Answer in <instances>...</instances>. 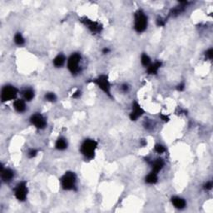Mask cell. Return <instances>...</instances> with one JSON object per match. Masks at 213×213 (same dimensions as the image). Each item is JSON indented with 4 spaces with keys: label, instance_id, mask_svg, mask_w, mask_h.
<instances>
[{
    "label": "cell",
    "instance_id": "obj_1",
    "mask_svg": "<svg viewBox=\"0 0 213 213\" xmlns=\"http://www.w3.org/2000/svg\"><path fill=\"white\" fill-rule=\"evenodd\" d=\"M98 147V142L94 140L87 139L83 141L81 146V152L87 158L92 159L94 157L95 150Z\"/></svg>",
    "mask_w": 213,
    "mask_h": 213
},
{
    "label": "cell",
    "instance_id": "obj_2",
    "mask_svg": "<svg viewBox=\"0 0 213 213\" xmlns=\"http://www.w3.org/2000/svg\"><path fill=\"white\" fill-rule=\"evenodd\" d=\"M148 26V18L142 10H137L135 13V25L134 29L137 33L144 32Z\"/></svg>",
    "mask_w": 213,
    "mask_h": 213
},
{
    "label": "cell",
    "instance_id": "obj_3",
    "mask_svg": "<svg viewBox=\"0 0 213 213\" xmlns=\"http://www.w3.org/2000/svg\"><path fill=\"white\" fill-rule=\"evenodd\" d=\"M76 175L74 172H66L63 177L61 178L62 187L64 190H72L75 187V183H76Z\"/></svg>",
    "mask_w": 213,
    "mask_h": 213
},
{
    "label": "cell",
    "instance_id": "obj_4",
    "mask_svg": "<svg viewBox=\"0 0 213 213\" xmlns=\"http://www.w3.org/2000/svg\"><path fill=\"white\" fill-rule=\"evenodd\" d=\"M17 94H18V89L15 87L11 86V85L4 86L2 89V93H1L2 102H5L13 100L17 97Z\"/></svg>",
    "mask_w": 213,
    "mask_h": 213
},
{
    "label": "cell",
    "instance_id": "obj_5",
    "mask_svg": "<svg viewBox=\"0 0 213 213\" xmlns=\"http://www.w3.org/2000/svg\"><path fill=\"white\" fill-rule=\"evenodd\" d=\"M80 60H81V56H80L79 53H77L71 55L70 58H68V69L72 74H76V73L79 72Z\"/></svg>",
    "mask_w": 213,
    "mask_h": 213
},
{
    "label": "cell",
    "instance_id": "obj_6",
    "mask_svg": "<svg viewBox=\"0 0 213 213\" xmlns=\"http://www.w3.org/2000/svg\"><path fill=\"white\" fill-rule=\"evenodd\" d=\"M94 83L98 85L99 88H101L102 90L105 93L108 94L109 97H112L111 96V92H110V83H109L108 78V76L106 75H101L97 78V79L94 80Z\"/></svg>",
    "mask_w": 213,
    "mask_h": 213
},
{
    "label": "cell",
    "instance_id": "obj_7",
    "mask_svg": "<svg viewBox=\"0 0 213 213\" xmlns=\"http://www.w3.org/2000/svg\"><path fill=\"white\" fill-rule=\"evenodd\" d=\"M28 194V188L26 185L25 181H22L20 183H18L17 187L15 189V196L18 199V201H25Z\"/></svg>",
    "mask_w": 213,
    "mask_h": 213
},
{
    "label": "cell",
    "instance_id": "obj_8",
    "mask_svg": "<svg viewBox=\"0 0 213 213\" xmlns=\"http://www.w3.org/2000/svg\"><path fill=\"white\" fill-rule=\"evenodd\" d=\"M30 121H31V123L38 129L44 128L46 126V124H47L45 118L40 113H36V114L32 116L31 118H30Z\"/></svg>",
    "mask_w": 213,
    "mask_h": 213
},
{
    "label": "cell",
    "instance_id": "obj_9",
    "mask_svg": "<svg viewBox=\"0 0 213 213\" xmlns=\"http://www.w3.org/2000/svg\"><path fill=\"white\" fill-rule=\"evenodd\" d=\"M81 21L87 26V28L90 29L93 33H99V32H101L102 29V26L98 23L93 22V21H92L90 19H88V18H83Z\"/></svg>",
    "mask_w": 213,
    "mask_h": 213
},
{
    "label": "cell",
    "instance_id": "obj_10",
    "mask_svg": "<svg viewBox=\"0 0 213 213\" xmlns=\"http://www.w3.org/2000/svg\"><path fill=\"white\" fill-rule=\"evenodd\" d=\"M144 113V111L142 110L141 106L138 104L137 102H134L132 105V112H131L130 118L132 121H136V120L141 117Z\"/></svg>",
    "mask_w": 213,
    "mask_h": 213
},
{
    "label": "cell",
    "instance_id": "obj_11",
    "mask_svg": "<svg viewBox=\"0 0 213 213\" xmlns=\"http://www.w3.org/2000/svg\"><path fill=\"white\" fill-rule=\"evenodd\" d=\"M14 176V172L11 169H4L3 166H1V177L4 181L7 182V181H10L13 179V177Z\"/></svg>",
    "mask_w": 213,
    "mask_h": 213
},
{
    "label": "cell",
    "instance_id": "obj_12",
    "mask_svg": "<svg viewBox=\"0 0 213 213\" xmlns=\"http://www.w3.org/2000/svg\"><path fill=\"white\" fill-rule=\"evenodd\" d=\"M163 166H164V162H163V159H157L156 161L152 163V172L157 174L161 170L163 169Z\"/></svg>",
    "mask_w": 213,
    "mask_h": 213
},
{
    "label": "cell",
    "instance_id": "obj_13",
    "mask_svg": "<svg viewBox=\"0 0 213 213\" xmlns=\"http://www.w3.org/2000/svg\"><path fill=\"white\" fill-rule=\"evenodd\" d=\"M172 202L173 204V206L177 208V209H183L185 206H186V202H185L184 199L180 198V197H172Z\"/></svg>",
    "mask_w": 213,
    "mask_h": 213
},
{
    "label": "cell",
    "instance_id": "obj_14",
    "mask_svg": "<svg viewBox=\"0 0 213 213\" xmlns=\"http://www.w3.org/2000/svg\"><path fill=\"white\" fill-rule=\"evenodd\" d=\"M14 107L15 110L18 112H23L26 109L25 102L22 99H18L14 102Z\"/></svg>",
    "mask_w": 213,
    "mask_h": 213
},
{
    "label": "cell",
    "instance_id": "obj_15",
    "mask_svg": "<svg viewBox=\"0 0 213 213\" xmlns=\"http://www.w3.org/2000/svg\"><path fill=\"white\" fill-rule=\"evenodd\" d=\"M161 66H162V62H156L154 63H152V64H150V65L148 66V72L149 74H156L157 72V71H158V69L161 68Z\"/></svg>",
    "mask_w": 213,
    "mask_h": 213
},
{
    "label": "cell",
    "instance_id": "obj_16",
    "mask_svg": "<svg viewBox=\"0 0 213 213\" xmlns=\"http://www.w3.org/2000/svg\"><path fill=\"white\" fill-rule=\"evenodd\" d=\"M64 62H65V57L62 54L58 55V56L54 58V60H53V64H54L55 67H57V68L62 67V66L64 64Z\"/></svg>",
    "mask_w": 213,
    "mask_h": 213
},
{
    "label": "cell",
    "instance_id": "obj_17",
    "mask_svg": "<svg viewBox=\"0 0 213 213\" xmlns=\"http://www.w3.org/2000/svg\"><path fill=\"white\" fill-rule=\"evenodd\" d=\"M157 181V174L152 172L150 174H148L146 177V182L148 184H155Z\"/></svg>",
    "mask_w": 213,
    "mask_h": 213
},
{
    "label": "cell",
    "instance_id": "obj_18",
    "mask_svg": "<svg viewBox=\"0 0 213 213\" xmlns=\"http://www.w3.org/2000/svg\"><path fill=\"white\" fill-rule=\"evenodd\" d=\"M68 147V143L64 138H58L56 142V148L58 150H64Z\"/></svg>",
    "mask_w": 213,
    "mask_h": 213
},
{
    "label": "cell",
    "instance_id": "obj_19",
    "mask_svg": "<svg viewBox=\"0 0 213 213\" xmlns=\"http://www.w3.org/2000/svg\"><path fill=\"white\" fill-rule=\"evenodd\" d=\"M23 98L26 101H31L34 98V92L32 89H26L23 92Z\"/></svg>",
    "mask_w": 213,
    "mask_h": 213
},
{
    "label": "cell",
    "instance_id": "obj_20",
    "mask_svg": "<svg viewBox=\"0 0 213 213\" xmlns=\"http://www.w3.org/2000/svg\"><path fill=\"white\" fill-rule=\"evenodd\" d=\"M14 42L17 45L21 46L23 44H24V42H25V41H24L23 37L22 36V34L20 33H16V35L14 36Z\"/></svg>",
    "mask_w": 213,
    "mask_h": 213
},
{
    "label": "cell",
    "instance_id": "obj_21",
    "mask_svg": "<svg viewBox=\"0 0 213 213\" xmlns=\"http://www.w3.org/2000/svg\"><path fill=\"white\" fill-rule=\"evenodd\" d=\"M141 63H142V65L145 66V67H148V66L151 64V59H150V58L148 57L147 54H142V56H141Z\"/></svg>",
    "mask_w": 213,
    "mask_h": 213
},
{
    "label": "cell",
    "instance_id": "obj_22",
    "mask_svg": "<svg viewBox=\"0 0 213 213\" xmlns=\"http://www.w3.org/2000/svg\"><path fill=\"white\" fill-rule=\"evenodd\" d=\"M45 98L48 102H54L56 100V95L53 93H48L45 95Z\"/></svg>",
    "mask_w": 213,
    "mask_h": 213
},
{
    "label": "cell",
    "instance_id": "obj_23",
    "mask_svg": "<svg viewBox=\"0 0 213 213\" xmlns=\"http://www.w3.org/2000/svg\"><path fill=\"white\" fill-rule=\"evenodd\" d=\"M155 151L157 153H163V152H165L166 151V149H165V148L163 147V145H161V144H157L155 146Z\"/></svg>",
    "mask_w": 213,
    "mask_h": 213
},
{
    "label": "cell",
    "instance_id": "obj_24",
    "mask_svg": "<svg viewBox=\"0 0 213 213\" xmlns=\"http://www.w3.org/2000/svg\"><path fill=\"white\" fill-rule=\"evenodd\" d=\"M37 153H38V151H37V150H35V149H31L28 154H29V157L30 158H33L34 157H36Z\"/></svg>",
    "mask_w": 213,
    "mask_h": 213
},
{
    "label": "cell",
    "instance_id": "obj_25",
    "mask_svg": "<svg viewBox=\"0 0 213 213\" xmlns=\"http://www.w3.org/2000/svg\"><path fill=\"white\" fill-rule=\"evenodd\" d=\"M206 56L207 57V58H209V59H212V57H213V50L211 48V49H209L208 51H206Z\"/></svg>",
    "mask_w": 213,
    "mask_h": 213
},
{
    "label": "cell",
    "instance_id": "obj_26",
    "mask_svg": "<svg viewBox=\"0 0 213 213\" xmlns=\"http://www.w3.org/2000/svg\"><path fill=\"white\" fill-rule=\"evenodd\" d=\"M157 26L162 27V26L165 25V22H164V20H163L162 18H157Z\"/></svg>",
    "mask_w": 213,
    "mask_h": 213
},
{
    "label": "cell",
    "instance_id": "obj_27",
    "mask_svg": "<svg viewBox=\"0 0 213 213\" xmlns=\"http://www.w3.org/2000/svg\"><path fill=\"white\" fill-rule=\"evenodd\" d=\"M211 188H212V182L211 181H209L205 185V189H206V190H211Z\"/></svg>",
    "mask_w": 213,
    "mask_h": 213
},
{
    "label": "cell",
    "instance_id": "obj_28",
    "mask_svg": "<svg viewBox=\"0 0 213 213\" xmlns=\"http://www.w3.org/2000/svg\"><path fill=\"white\" fill-rule=\"evenodd\" d=\"M160 117H161V118H162V120H163L164 122H168V121H169V117H166V115L161 114V115H160Z\"/></svg>",
    "mask_w": 213,
    "mask_h": 213
},
{
    "label": "cell",
    "instance_id": "obj_29",
    "mask_svg": "<svg viewBox=\"0 0 213 213\" xmlns=\"http://www.w3.org/2000/svg\"><path fill=\"white\" fill-rule=\"evenodd\" d=\"M80 95H81V92H80V91H77L75 93H73V95H72V98H78V97H80Z\"/></svg>",
    "mask_w": 213,
    "mask_h": 213
},
{
    "label": "cell",
    "instance_id": "obj_30",
    "mask_svg": "<svg viewBox=\"0 0 213 213\" xmlns=\"http://www.w3.org/2000/svg\"><path fill=\"white\" fill-rule=\"evenodd\" d=\"M184 88H185V87H184V84L182 83V84H180L178 87H177V90L178 91H183L184 90Z\"/></svg>",
    "mask_w": 213,
    "mask_h": 213
},
{
    "label": "cell",
    "instance_id": "obj_31",
    "mask_svg": "<svg viewBox=\"0 0 213 213\" xmlns=\"http://www.w3.org/2000/svg\"><path fill=\"white\" fill-rule=\"evenodd\" d=\"M122 88H123V90L124 91V92H126V91L128 90V87H127V85H123V87H122Z\"/></svg>",
    "mask_w": 213,
    "mask_h": 213
},
{
    "label": "cell",
    "instance_id": "obj_32",
    "mask_svg": "<svg viewBox=\"0 0 213 213\" xmlns=\"http://www.w3.org/2000/svg\"><path fill=\"white\" fill-rule=\"evenodd\" d=\"M102 52H103V53H108L109 52V49L108 48H104Z\"/></svg>",
    "mask_w": 213,
    "mask_h": 213
},
{
    "label": "cell",
    "instance_id": "obj_33",
    "mask_svg": "<svg viewBox=\"0 0 213 213\" xmlns=\"http://www.w3.org/2000/svg\"><path fill=\"white\" fill-rule=\"evenodd\" d=\"M141 145H142V146H145V145H147V142L145 141H141Z\"/></svg>",
    "mask_w": 213,
    "mask_h": 213
}]
</instances>
